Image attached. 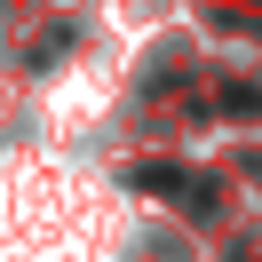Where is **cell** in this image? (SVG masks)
<instances>
[{
    "label": "cell",
    "mask_w": 262,
    "mask_h": 262,
    "mask_svg": "<svg viewBox=\"0 0 262 262\" xmlns=\"http://www.w3.org/2000/svg\"><path fill=\"white\" fill-rule=\"evenodd\" d=\"M135 183H143V191H159V199H199V191H207V183L183 175V167H135Z\"/></svg>",
    "instance_id": "cell-1"
},
{
    "label": "cell",
    "mask_w": 262,
    "mask_h": 262,
    "mask_svg": "<svg viewBox=\"0 0 262 262\" xmlns=\"http://www.w3.org/2000/svg\"><path fill=\"white\" fill-rule=\"evenodd\" d=\"M214 112H262L254 88H214Z\"/></svg>",
    "instance_id": "cell-2"
}]
</instances>
